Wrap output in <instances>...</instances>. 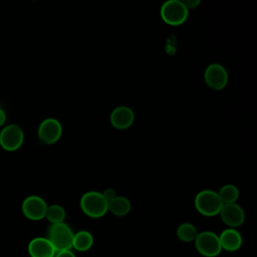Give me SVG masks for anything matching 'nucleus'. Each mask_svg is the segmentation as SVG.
I'll return each mask as SVG.
<instances>
[{
  "label": "nucleus",
  "instance_id": "obj_1",
  "mask_svg": "<svg viewBox=\"0 0 257 257\" xmlns=\"http://www.w3.org/2000/svg\"><path fill=\"white\" fill-rule=\"evenodd\" d=\"M79 204L82 212L90 218H101L108 211V203L102 194L96 191L84 193L80 198Z\"/></svg>",
  "mask_w": 257,
  "mask_h": 257
},
{
  "label": "nucleus",
  "instance_id": "obj_2",
  "mask_svg": "<svg viewBox=\"0 0 257 257\" xmlns=\"http://www.w3.org/2000/svg\"><path fill=\"white\" fill-rule=\"evenodd\" d=\"M73 235L74 233L72 229L67 224L62 222L51 224L48 229L47 239L50 241L56 252L62 250H71Z\"/></svg>",
  "mask_w": 257,
  "mask_h": 257
},
{
  "label": "nucleus",
  "instance_id": "obj_3",
  "mask_svg": "<svg viewBox=\"0 0 257 257\" xmlns=\"http://www.w3.org/2000/svg\"><path fill=\"white\" fill-rule=\"evenodd\" d=\"M223 206L218 193L212 190H203L195 198V207L197 211L207 217H213L219 214Z\"/></svg>",
  "mask_w": 257,
  "mask_h": 257
},
{
  "label": "nucleus",
  "instance_id": "obj_4",
  "mask_svg": "<svg viewBox=\"0 0 257 257\" xmlns=\"http://www.w3.org/2000/svg\"><path fill=\"white\" fill-rule=\"evenodd\" d=\"M160 13L162 19L167 24L178 26L183 24L187 20L189 10L185 6L183 1L169 0L162 5Z\"/></svg>",
  "mask_w": 257,
  "mask_h": 257
},
{
  "label": "nucleus",
  "instance_id": "obj_5",
  "mask_svg": "<svg viewBox=\"0 0 257 257\" xmlns=\"http://www.w3.org/2000/svg\"><path fill=\"white\" fill-rule=\"evenodd\" d=\"M195 246L197 251L205 257H216L222 251L219 235L212 231L198 233L195 239Z\"/></svg>",
  "mask_w": 257,
  "mask_h": 257
},
{
  "label": "nucleus",
  "instance_id": "obj_6",
  "mask_svg": "<svg viewBox=\"0 0 257 257\" xmlns=\"http://www.w3.org/2000/svg\"><path fill=\"white\" fill-rule=\"evenodd\" d=\"M24 141V133L17 124H8L0 132V146L9 152L18 150Z\"/></svg>",
  "mask_w": 257,
  "mask_h": 257
},
{
  "label": "nucleus",
  "instance_id": "obj_7",
  "mask_svg": "<svg viewBox=\"0 0 257 257\" xmlns=\"http://www.w3.org/2000/svg\"><path fill=\"white\" fill-rule=\"evenodd\" d=\"M38 138L46 145L56 143L62 135V126L58 119L48 117L43 119L38 126Z\"/></svg>",
  "mask_w": 257,
  "mask_h": 257
},
{
  "label": "nucleus",
  "instance_id": "obj_8",
  "mask_svg": "<svg viewBox=\"0 0 257 257\" xmlns=\"http://www.w3.org/2000/svg\"><path fill=\"white\" fill-rule=\"evenodd\" d=\"M22 213L24 216L32 221H39L45 218L47 204L39 196H29L24 199L22 203Z\"/></svg>",
  "mask_w": 257,
  "mask_h": 257
},
{
  "label": "nucleus",
  "instance_id": "obj_9",
  "mask_svg": "<svg viewBox=\"0 0 257 257\" xmlns=\"http://www.w3.org/2000/svg\"><path fill=\"white\" fill-rule=\"evenodd\" d=\"M204 78L209 87L215 90H221L228 83V73L225 67L219 63H212L207 66Z\"/></svg>",
  "mask_w": 257,
  "mask_h": 257
},
{
  "label": "nucleus",
  "instance_id": "obj_10",
  "mask_svg": "<svg viewBox=\"0 0 257 257\" xmlns=\"http://www.w3.org/2000/svg\"><path fill=\"white\" fill-rule=\"evenodd\" d=\"M221 220L229 228H237L244 223L245 213L243 208L237 203L224 204L219 212Z\"/></svg>",
  "mask_w": 257,
  "mask_h": 257
},
{
  "label": "nucleus",
  "instance_id": "obj_11",
  "mask_svg": "<svg viewBox=\"0 0 257 257\" xmlns=\"http://www.w3.org/2000/svg\"><path fill=\"white\" fill-rule=\"evenodd\" d=\"M111 125L116 130L128 128L135 120V113L132 108L125 105L116 106L109 115Z\"/></svg>",
  "mask_w": 257,
  "mask_h": 257
},
{
  "label": "nucleus",
  "instance_id": "obj_12",
  "mask_svg": "<svg viewBox=\"0 0 257 257\" xmlns=\"http://www.w3.org/2000/svg\"><path fill=\"white\" fill-rule=\"evenodd\" d=\"M27 249L30 257H54L56 253L50 241L45 237L33 238Z\"/></svg>",
  "mask_w": 257,
  "mask_h": 257
},
{
  "label": "nucleus",
  "instance_id": "obj_13",
  "mask_svg": "<svg viewBox=\"0 0 257 257\" xmlns=\"http://www.w3.org/2000/svg\"><path fill=\"white\" fill-rule=\"evenodd\" d=\"M222 250L234 252L241 248L243 239L240 232L234 228H227L219 235Z\"/></svg>",
  "mask_w": 257,
  "mask_h": 257
},
{
  "label": "nucleus",
  "instance_id": "obj_14",
  "mask_svg": "<svg viewBox=\"0 0 257 257\" xmlns=\"http://www.w3.org/2000/svg\"><path fill=\"white\" fill-rule=\"evenodd\" d=\"M92 245H93V236L91 235L90 232L81 230L74 233L73 240H72L73 249L79 252H84L89 250Z\"/></svg>",
  "mask_w": 257,
  "mask_h": 257
},
{
  "label": "nucleus",
  "instance_id": "obj_15",
  "mask_svg": "<svg viewBox=\"0 0 257 257\" xmlns=\"http://www.w3.org/2000/svg\"><path fill=\"white\" fill-rule=\"evenodd\" d=\"M132 205L127 198L123 196H116L113 200L108 202V211L117 217H123L131 211Z\"/></svg>",
  "mask_w": 257,
  "mask_h": 257
},
{
  "label": "nucleus",
  "instance_id": "obj_16",
  "mask_svg": "<svg viewBox=\"0 0 257 257\" xmlns=\"http://www.w3.org/2000/svg\"><path fill=\"white\" fill-rule=\"evenodd\" d=\"M176 233H177V237L181 241L187 242V243L195 241V239L198 235L197 228L191 223H182L177 228Z\"/></svg>",
  "mask_w": 257,
  "mask_h": 257
},
{
  "label": "nucleus",
  "instance_id": "obj_17",
  "mask_svg": "<svg viewBox=\"0 0 257 257\" xmlns=\"http://www.w3.org/2000/svg\"><path fill=\"white\" fill-rule=\"evenodd\" d=\"M218 196H219L220 200L222 201L223 205L236 203V201L239 197V191L236 186H234L232 184H227V185H224L220 189V191L218 192Z\"/></svg>",
  "mask_w": 257,
  "mask_h": 257
},
{
  "label": "nucleus",
  "instance_id": "obj_18",
  "mask_svg": "<svg viewBox=\"0 0 257 257\" xmlns=\"http://www.w3.org/2000/svg\"><path fill=\"white\" fill-rule=\"evenodd\" d=\"M66 217V212L64 208L60 205H50L47 206L45 218L51 223V224H57L62 223Z\"/></svg>",
  "mask_w": 257,
  "mask_h": 257
},
{
  "label": "nucleus",
  "instance_id": "obj_19",
  "mask_svg": "<svg viewBox=\"0 0 257 257\" xmlns=\"http://www.w3.org/2000/svg\"><path fill=\"white\" fill-rule=\"evenodd\" d=\"M101 194H102L103 198L105 199V201H106L107 203H108V202H110L111 200H113V199L116 197V193H115V191H114L113 189H111V188L105 189Z\"/></svg>",
  "mask_w": 257,
  "mask_h": 257
},
{
  "label": "nucleus",
  "instance_id": "obj_20",
  "mask_svg": "<svg viewBox=\"0 0 257 257\" xmlns=\"http://www.w3.org/2000/svg\"><path fill=\"white\" fill-rule=\"evenodd\" d=\"M54 257H76V256L71 250H62V251H57Z\"/></svg>",
  "mask_w": 257,
  "mask_h": 257
},
{
  "label": "nucleus",
  "instance_id": "obj_21",
  "mask_svg": "<svg viewBox=\"0 0 257 257\" xmlns=\"http://www.w3.org/2000/svg\"><path fill=\"white\" fill-rule=\"evenodd\" d=\"M183 3L189 10L192 8H196L201 3V1L200 0H186V1H183Z\"/></svg>",
  "mask_w": 257,
  "mask_h": 257
},
{
  "label": "nucleus",
  "instance_id": "obj_22",
  "mask_svg": "<svg viewBox=\"0 0 257 257\" xmlns=\"http://www.w3.org/2000/svg\"><path fill=\"white\" fill-rule=\"evenodd\" d=\"M5 121H6V113L2 108H0V126L3 125Z\"/></svg>",
  "mask_w": 257,
  "mask_h": 257
}]
</instances>
